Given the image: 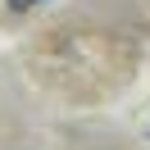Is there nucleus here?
Here are the masks:
<instances>
[{"instance_id":"nucleus-1","label":"nucleus","mask_w":150,"mask_h":150,"mask_svg":"<svg viewBox=\"0 0 150 150\" xmlns=\"http://www.w3.org/2000/svg\"><path fill=\"white\" fill-rule=\"evenodd\" d=\"M9 9H32V5H41V0H5Z\"/></svg>"}]
</instances>
